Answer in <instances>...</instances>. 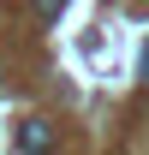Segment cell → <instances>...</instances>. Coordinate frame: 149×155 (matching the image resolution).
<instances>
[{
	"label": "cell",
	"instance_id": "1",
	"mask_svg": "<svg viewBox=\"0 0 149 155\" xmlns=\"http://www.w3.org/2000/svg\"><path fill=\"white\" fill-rule=\"evenodd\" d=\"M18 149L24 155H48L54 149V125H48V119H24L18 125Z\"/></svg>",
	"mask_w": 149,
	"mask_h": 155
},
{
	"label": "cell",
	"instance_id": "2",
	"mask_svg": "<svg viewBox=\"0 0 149 155\" xmlns=\"http://www.w3.org/2000/svg\"><path fill=\"white\" fill-rule=\"evenodd\" d=\"M143 78H149V48H143Z\"/></svg>",
	"mask_w": 149,
	"mask_h": 155
}]
</instances>
